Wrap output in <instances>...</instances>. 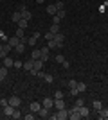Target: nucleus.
Returning <instances> with one entry per match:
<instances>
[{
  "instance_id": "nucleus-15",
  "label": "nucleus",
  "mask_w": 108,
  "mask_h": 120,
  "mask_svg": "<svg viewBox=\"0 0 108 120\" xmlns=\"http://www.w3.org/2000/svg\"><path fill=\"white\" fill-rule=\"evenodd\" d=\"M2 61H4V66H5V68H11V66L15 65V61L11 59V57H4Z\"/></svg>"
},
{
  "instance_id": "nucleus-7",
  "label": "nucleus",
  "mask_w": 108,
  "mask_h": 120,
  "mask_svg": "<svg viewBox=\"0 0 108 120\" xmlns=\"http://www.w3.org/2000/svg\"><path fill=\"white\" fill-rule=\"evenodd\" d=\"M38 113H40L41 118H45V116H51V109H49V108H45V106H41Z\"/></svg>"
},
{
  "instance_id": "nucleus-8",
  "label": "nucleus",
  "mask_w": 108,
  "mask_h": 120,
  "mask_svg": "<svg viewBox=\"0 0 108 120\" xmlns=\"http://www.w3.org/2000/svg\"><path fill=\"white\" fill-rule=\"evenodd\" d=\"M7 43L11 45V49H15V47L20 43V38H18V36H13V38H9V40H7Z\"/></svg>"
},
{
  "instance_id": "nucleus-24",
  "label": "nucleus",
  "mask_w": 108,
  "mask_h": 120,
  "mask_svg": "<svg viewBox=\"0 0 108 120\" xmlns=\"http://www.w3.org/2000/svg\"><path fill=\"white\" fill-rule=\"evenodd\" d=\"M92 106H94V109H96V111H99L101 108H103V106H101V100H94Z\"/></svg>"
},
{
  "instance_id": "nucleus-23",
  "label": "nucleus",
  "mask_w": 108,
  "mask_h": 120,
  "mask_svg": "<svg viewBox=\"0 0 108 120\" xmlns=\"http://www.w3.org/2000/svg\"><path fill=\"white\" fill-rule=\"evenodd\" d=\"M31 59H40V49H34V50H32Z\"/></svg>"
},
{
  "instance_id": "nucleus-32",
  "label": "nucleus",
  "mask_w": 108,
  "mask_h": 120,
  "mask_svg": "<svg viewBox=\"0 0 108 120\" xmlns=\"http://www.w3.org/2000/svg\"><path fill=\"white\" fill-rule=\"evenodd\" d=\"M60 22H61V18H60V16H56V15L52 16V23H58V25H60Z\"/></svg>"
},
{
  "instance_id": "nucleus-38",
  "label": "nucleus",
  "mask_w": 108,
  "mask_h": 120,
  "mask_svg": "<svg viewBox=\"0 0 108 120\" xmlns=\"http://www.w3.org/2000/svg\"><path fill=\"white\" fill-rule=\"evenodd\" d=\"M13 66H15V68H22L24 63H22V61H15V65H13Z\"/></svg>"
},
{
  "instance_id": "nucleus-14",
  "label": "nucleus",
  "mask_w": 108,
  "mask_h": 120,
  "mask_svg": "<svg viewBox=\"0 0 108 120\" xmlns=\"http://www.w3.org/2000/svg\"><path fill=\"white\" fill-rule=\"evenodd\" d=\"M15 50H16V54H24V50H25V43H18V45L15 47Z\"/></svg>"
},
{
  "instance_id": "nucleus-36",
  "label": "nucleus",
  "mask_w": 108,
  "mask_h": 120,
  "mask_svg": "<svg viewBox=\"0 0 108 120\" xmlns=\"http://www.w3.org/2000/svg\"><path fill=\"white\" fill-rule=\"evenodd\" d=\"M16 36L22 40V38H24V29H18V30H16Z\"/></svg>"
},
{
  "instance_id": "nucleus-26",
  "label": "nucleus",
  "mask_w": 108,
  "mask_h": 120,
  "mask_svg": "<svg viewBox=\"0 0 108 120\" xmlns=\"http://www.w3.org/2000/svg\"><path fill=\"white\" fill-rule=\"evenodd\" d=\"M36 41H38V38H34V36H31V38L27 40V45H32V47H34V45H36Z\"/></svg>"
},
{
  "instance_id": "nucleus-10",
  "label": "nucleus",
  "mask_w": 108,
  "mask_h": 120,
  "mask_svg": "<svg viewBox=\"0 0 108 120\" xmlns=\"http://www.w3.org/2000/svg\"><path fill=\"white\" fill-rule=\"evenodd\" d=\"M47 13H49V15H56L58 13V7H56V4H51V5H47Z\"/></svg>"
},
{
  "instance_id": "nucleus-13",
  "label": "nucleus",
  "mask_w": 108,
  "mask_h": 120,
  "mask_svg": "<svg viewBox=\"0 0 108 120\" xmlns=\"http://www.w3.org/2000/svg\"><path fill=\"white\" fill-rule=\"evenodd\" d=\"M29 108H31L32 113H38V111H40V108H41V104H40V102H31V106H29Z\"/></svg>"
},
{
  "instance_id": "nucleus-25",
  "label": "nucleus",
  "mask_w": 108,
  "mask_h": 120,
  "mask_svg": "<svg viewBox=\"0 0 108 120\" xmlns=\"http://www.w3.org/2000/svg\"><path fill=\"white\" fill-rule=\"evenodd\" d=\"M11 118H22V113H20V109L18 108H15V111H13V116Z\"/></svg>"
},
{
  "instance_id": "nucleus-42",
  "label": "nucleus",
  "mask_w": 108,
  "mask_h": 120,
  "mask_svg": "<svg viewBox=\"0 0 108 120\" xmlns=\"http://www.w3.org/2000/svg\"><path fill=\"white\" fill-rule=\"evenodd\" d=\"M41 2H43V0H36V4H41Z\"/></svg>"
},
{
  "instance_id": "nucleus-35",
  "label": "nucleus",
  "mask_w": 108,
  "mask_h": 120,
  "mask_svg": "<svg viewBox=\"0 0 108 120\" xmlns=\"http://www.w3.org/2000/svg\"><path fill=\"white\" fill-rule=\"evenodd\" d=\"M56 7H58V11H61V9H65V4L63 2H56Z\"/></svg>"
},
{
  "instance_id": "nucleus-39",
  "label": "nucleus",
  "mask_w": 108,
  "mask_h": 120,
  "mask_svg": "<svg viewBox=\"0 0 108 120\" xmlns=\"http://www.w3.org/2000/svg\"><path fill=\"white\" fill-rule=\"evenodd\" d=\"M61 65H63V68H68V66H70V63H68V61L65 59V61H63V63H61Z\"/></svg>"
},
{
  "instance_id": "nucleus-21",
  "label": "nucleus",
  "mask_w": 108,
  "mask_h": 120,
  "mask_svg": "<svg viewBox=\"0 0 108 120\" xmlns=\"http://www.w3.org/2000/svg\"><path fill=\"white\" fill-rule=\"evenodd\" d=\"M49 30H51L52 34H58V32H60V25H58V23H52V25H51V29H49Z\"/></svg>"
},
{
  "instance_id": "nucleus-3",
  "label": "nucleus",
  "mask_w": 108,
  "mask_h": 120,
  "mask_svg": "<svg viewBox=\"0 0 108 120\" xmlns=\"http://www.w3.org/2000/svg\"><path fill=\"white\" fill-rule=\"evenodd\" d=\"M9 104L13 106V108H20V104H22V100H20V97H16V95H13L9 99Z\"/></svg>"
},
{
  "instance_id": "nucleus-12",
  "label": "nucleus",
  "mask_w": 108,
  "mask_h": 120,
  "mask_svg": "<svg viewBox=\"0 0 108 120\" xmlns=\"http://www.w3.org/2000/svg\"><path fill=\"white\" fill-rule=\"evenodd\" d=\"M32 66H34V59H29V61H25V63H24V68H25L27 72H31Z\"/></svg>"
},
{
  "instance_id": "nucleus-27",
  "label": "nucleus",
  "mask_w": 108,
  "mask_h": 120,
  "mask_svg": "<svg viewBox=\"0 0 108 120\" xmlns=\"http://www.w3.org/2000/svg\"><path fill=\"white\" fill-rule=\"evenodd\" d=\"M54 59H56L58 63H63V61H65V56H61V54H58V56H54Z\"/></svg>"
},
{
  "instance_id": "nucleus-9",
  "label": "nucleus",
  "mask_w": 108,
  "mask_h": 120,
  "mask_svg": "<svg viewBox=\"0 0 108 120\" xmlns=\"http://www.w3.org/2000/svg\"><path fill=\"white\" fill-rule=\"evenodd\" d=\"M77 113L81 115V118H87L90 111H88V108H85V106H79V109H77Z\"/></svg>"
},
{
  "instance_id": "nucleus-6",
  "label": "nucleus",
  "mask_w": 108,
  "mask_h": 120,
  "mask_svg": "<svg viewBox=\"0 0 108 120\" xmlns=\"http://www.w3.org/2000/svg\"><path fill=\"white\" fill-rule=\"evenodd\" d=\"M2 111H4V115H5V116H13V111H15V108H13L11 104H7V106H4V108H2Z\"/></svg>"
},
{
  "instance_id": "nucleus-19",
  "label": "nucleus",
  "mask_w": 108,
  "mask_h": 120,
  "mask_svg": "<svg viewBox=\"0 0 108 120\" xmlns=\"http://www.w3.org/2000/svg\"><path fill=\"white\" fill-rule=\"evenodd\" d=\"M27 25H29V20H24V18H22V20L18 22V29H27Z\"/></svg>"
},
{
  "instance_id": "nucleus-22",
  "label": "nucleus",
  "mask_w": 108,
  "mask_h": 120,
  "mask_svg": "<svg viewBox=\"0 0 108 120\" xmlns=\"http://www.w3.org/2000/svg\"><path fill=\"white\" fill-rule=\"evenodd\" d=\"M77 90H79V93H85L87 91V84L85 82H77Z\"/></svg>"
},
{
  "instance_id": "nucleus-4",
  "label": "nucleus",
  "mask_w": 108,
  "mask_h": 120,
  "mask_svg": "<svg viewBox=\"0 0 108 120\" xmlns=\"http://www.w3.org/2000/svg\"><path fill=\"white\" fill-rule=\"evenodd\" d=\"M41 106H45V108L51 109L52 106H54V99H52V97H45V99L41 100Z\"/></svg>"
},
{
  "instance_id": "nucleus-17",
  "label": "nucleus",
  "mask_w": 108,
  "mask_h": 120,
  "mask_svg": "<svg viewBox=\"0 0 108 120\" xmlns=\"http://www.w3.org/2000/svg\"><path fill=\"white\" fill-rule=\"evenodd\" d=\"M97 115H99V118L106 120V118H108V109H103V108H101V109L97 111Z\"/></svg>"
},
{
  "instance_id": "nucleus-43",
  "label": "nucleus",
  "mask_w": 108,
  "mask_h": 120,
  "mask_svg": "<svg viewBox=\"0 0 108 120\" xmlns=\"http://www.w3.org/2000/svg\"><path fill=\"white\" fill-rule=\"evenodd\" d=\"M2 49H4V45H2V43H0V50H2Z\"/></svg>"
},
{
  "instance_id": "nucleus-31",
  "label": "nucleus",
  "mask_w": 108,
  "mask_h": 120,
  "mask_svg": "<svg viewBox=\"0 0 108 120\" xmlns=\"http://www.w3.org/2000/svg\"><path fill=\"white\" fill-rule=\"evenodd\" d=\"M54 99H63V91H61V90H58L56 93H54Z\"/></svg>"
},
{
  "instance_id": "nucleus-33",
  "label": "nucleus",
  "mask_w": 108,
  "mask_h": 120,
  "mask_svg": "<svg viewBox=\"0 0 108 120\" xmlns=\"http://www.w3.org/2000/svg\"><path fill=\"white\" fill-rule=\"evenodd\" d=\"M9 104V99H2L0 100V108H4V106H7Z\"/></svg>"
},
{
  "instance_id": "nucleus-18",
  "label": "nucleus",
  "mask_w": 108,
  "mask_h": 120,
  "mask_svg": "<svg viewBox=\"0 0 108 120\" xmlns=\"http://www.w3.org/2000/svg\"><path fill=\"white\" fill-rule=\"evenodd\" d=\"M43 81H45L47 84H52V81H54V77H52L51 74H43Z\"/></svg>"
},
{
  "instance_id": "nucleus-34",
  "label": "nucleus",
  "mask_w": 108,
  "mask_h": 120,
  "mask_svg": "<svg viewBox=\"0 0 108 120\" xmlns=\"http://www.w3.org/2000/svg\"><path fill=\"white\" fill-rule=\"evenodd\" d=\"M65 15H67L65 9H61V11H58V13H56V16H60V18H65Z\"/></svg>"
},
{
  "instance_id": "nucleus-28",
  "label": "nucleus",
  "mask_w": 108,
  "mask_h": 120,
  "mask_svg": "<svg viewBox=\"0 0 108 120\" xmlns=\"http://www.w3.org/2000/svg\"><path fill=\"white\" fill-rule=\"evenodd\" d=\"M68 88H77V81L70 79V81H68Z\"/></svg>"
},
{
  "instance_id": "nucleus-41",
  "label": "nucleus",
  "mask_w": 108,
  "mask_h": 120,
  "mask_svg": "<svg viewBox=\"0 0 108 120\" xmlns=\"http://www.w3.org/2000/svg\"><path fill=\"white\" fill-rule=\"evenodd\" d=\"M5 79V77H4V75H2V74H0V81H4Z\"/></svg>"
},
{
  "instance_id": "nucleus-5",
  "label": "nucleus",
  "mask_w": 108,
  "mask_h": 120,
  "mask_svg": "<svg viewBox=\"0 0 108 120\" xmlns=\"http://www.w3.org/2000/svg\"><path fill=\"white\" fill-rule=\"evenodd\" d=\"M68 118V109L63 108V109H58V120H65Z\"/></svg>"
},
{
  "instance_id": "nucleus-37",
  "label": "nucleus",
  "mask_w": 108,
  "mask_h": 120,
  "mask_svg": "<svg viewBox=\"0 0 108 120\" xmlns=\"http://www.w3.org/2000/svg\"><path fill=\"white\" fill-rule=\"evenodd\" d=\"M52 38H54V34H52L51 30H49V32H47V34H45V40L49 41V40H52Z\"/></svg>"
},
{
  "instance_id": "nucleus-20",
  "label": "nucleus",
  "mask_w": 108,
  "mask_h": 120,
  "mask_svg": "<svg viewBox=\"0 0 108 120\" xmlns=\"http://www.w3.org/2000/svg\"><path fill=\"white\" fill-rule=\"evenodd\" d=\"M47 47H49V49H60V47H58V43H56V41H54V40H49V41H47Z\"/></svg>"
},
{
  "instance_id": "nucleus-16",
  "label": "nucleus",
  "mask_w": 108,
  "mask_h": 120,
  "mask_svg": "<svg viewBox=\"0 0 108 120\" xmlns=\"http://www.w3.org/2000/svg\"><path fill=\"white\" fill-rule=\"evenodd\" d=\"M54 106H56V109H63V108H65L63 99H56V100H54Z\"/></svg>"
},
{
  "instance_id": "nucleus-2",
  "label": "nucleus",
  "mask_w": 108,
  "mask_h": 120,
  "mask_svg": "<svg viewBox=\"0 0 108 120\" xmlns=\"http://www.w3.org/2000/svg\"><path fill=\"white\" fill-rule=\"evenodd\" d=\"M52 40L56 41V43H58V47L61 49V47H63V40H65V36H63L61 32H58V34H54V38H52Z\"/></svg>"
},
{
  "instance_id": "nucleus-1",
  "label": "nucleus",
  "mask_w": 108,
  "mask_h": 120,
  "mask_svg": "<svg viewBox=\"0 0 108 120\" xmlns=\"http://www.w3.org/2000/svg\"><path fill=\"white\" fill-rule=\"evenodd\" d=\"M49 52H51L49 47H41V49H40V59L47 61V59H49Z\"/></svg>"
},
{
  "instance_id": "nucleus-29",
  "label": "nucleus",
  "mask_w": 108,
  "mask_h": 120,
  "mask_svg": "<svg viewBox=\"0 0 108 120\" xmlns=\"http://www.w3.org/2000/svg\"><path fill=\"white\" fill-rule=\"evenodd\" d=\"M70 95L72 97H77V95H79V90H77V88H70Z\"/></svg>"
},
{
  "instance_id": "nucleus-11",
  "label": "nucleus",
  "mask_w": 108,
  "mask_h": 120,
  "mask_svg": "<svg viewBox=\"0 0 108 120\" xmlns=\"http://www.w3.org/2000/svg\"><path fill=\"white\" fill-rule=\"evenodd\" d=\"M11 20H13V22H16V23H18V22L22 20V13H20V11H15V13L11 15Z\"/></svg>"
},
{
  "instance_id": "nucleus-40",
  "label": "nucleus",
  "mask_w": 108,
  "mask_h": 120,
  "mask_svg": "<svg viewBox=\"0 0 108 120\" xmlns=\"http://www.w3.org/2000/svg\"><path fill=\"white\" fill-rule=\"evenodd\" d=\"M24 116H25V120H32L34 118V115H24Z\"/></svg>"
},
{
  "instance_id": "nucleus-30",
  "label": "nucleus",
  "mask_w": 108,
  "mask_h": 120,
  "mask_svg": "<svg viewBox=\"0 0 108 120\" xmlns=\"http://www.w3.org/2000/svg\"><path fill=\"white\" fill-rule=\"evenodd\" d=\"M7 54H9V52H7L5 49H2V50H0V59H4V57H7Z\"/></svg>"
}]
</instances>
